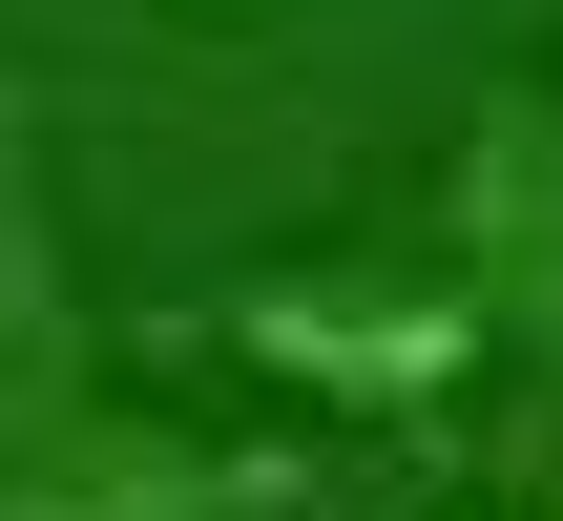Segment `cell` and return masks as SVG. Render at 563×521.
Masks as SVG:
<instances>
[{
    "label": "cell",
    "instance_id": "1",
    "mask_svg": "<svg viewBox=\"0 0 563 521\" xmlns=\"http://www.w3.org/2000/svg\"><path fill=\"white\" fill-rule=\"evenodd\" d=\"M209 334L251 355V376H292V397H334V418H418V397H460L501 334H481V292H460V251H313V271H230L209 292Z\"/></svg>",
    "mask_w": 563,
    "mask_h": 521
},
{
    "label": "cell",
    "instance_id": "2",
    "mask_svg": "<svg viewBox=\"0 0 563 521\" xmlns=\"http://www.w3.org/2000/svg\"><path fill=\"white\" fill-rule=\"evenodd\" d=\"M439 251H460V292H481V334L563 355V63H501V84L460 104Z\"/></svg>",
    "mask_w": 563,
    "mask_h": 521
},
{
    "label": "cell",
    "instance_id": "3",
    "mask_svg": "<svg viewBox=\"0 0 563 521\" xmlns=\"http://www.w3.org/2000/svg\"><path fill=\"white\" fill-rule=\"evenodd\" d=\"M313 501V459L292 439H167V418H42V439H0V521H292Z\"/></svg>",
    "mask_w": 563,
    "mask_h": 521
},
{
    "label": "cell",
    "instance_id": "4",
    "mask_svg": "<svg viewBox=\"0 0 563 521\" xmlns=\"http://www.w3.org/2000/svg\"><path fill=\"white\" fill-rule=\"evenodd\" d=\"M104 376H84V292H63V209H42V125H21V84H0V439H42V418H84Z\"/></svg>",
    "mask_w": 563,
    "mask_h": 521
}]
</instances>
